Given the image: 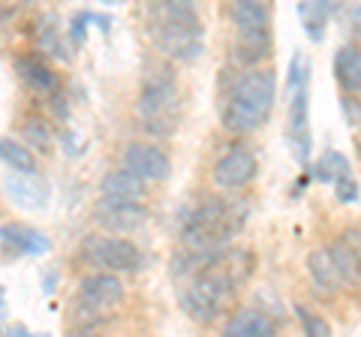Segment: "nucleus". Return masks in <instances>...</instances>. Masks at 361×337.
I'll use <instances>...</instances> for the list:
<instances>
[{
    "label": "nucleus",
    "instance_id": "obj_1",
    "mask_svg": "<svg viewBox=\"0 0 361 337\" xmlns=\"http://www.w3.org/2000/svg\"><path fill=\"white\" fill-rule=\"evenodd\" d=\"M244 274H235V262L229 253H190L178 265V298L190 319L211 322L235 295V286Z\"/></svg>",
    "mask_w": 361,
    "mask_h": 337
},
{
    "label": "nucleus",
    "instance_id": "obj_2",
    "mask_svg": "<svg viewBox=\"0 0 361 337\" xmlns=\"http://www.w3.org/2000/svg\"><path fill=\"white\" fill-rule=\"evenodd\" d=\"M148 27L154 46L172 61H196L205 49L196 0H148Z\"/></svg>",
    "mask_w": 361,
    "mask_h": 337
},
{
    "label": "nucleus",
    "instance_id": "obj_3",
    "mask_svg": "<svg viewBox=\"0 0 361 337\" xmlns=\"http://www.w3.org/2000/svg\"><path fill=\"white\" fill-rule=\"evenodd\" d=\"M277 99V78L271 70L250 66L235 78L229 103L223 109V127L232 133H253L265 127Z\"/></svg>",
    "mask_w": 361,
    "mask_h": 337
},
{
    "label": "nucleus",
    "instance_id": "obj_4",
    "mask_svg": "<svg viewBox=\"0 0 361 337\" xmlns=\"http://www.w3.org/2000/svg\"><path fill=\"white\" fill-rule=\"evenodd\" d=\"M241 223H244L241 208H235L223 199H205L184 217L180 238H184L190 253L223 250L232 241V235L241 229Z\"/></svg>",
    "mask_w": 361,
    "mask_h": 337
},
{
    "label": "nucleus",
    "instance_id": "obj_5",
    "mask_svg": "<svg viewBox=\"0 0 361 337\" xmlns=\"http://www.w3.org/2000/svg\"><path fill=\"white\" fill-rule=\"evenodd\" d=\"M139 118L142 127L157 139H166L178 130L180 103H178V82L172 73H154L139 94Z\"/></svg>",
    "mask_w": 361,
    "mask_h": 337
},
{
    "label": "nucleus",
    "instance_id": "obj_6",
    "mask_svg": "<svg viewBox=\"0 0 361 337\" xmlns=\"http://www.w3.org/2000/svg\"><path fill=\"white\" fill-rule=\"evenodd\" d=\"M82 256L85 262H90L94 268H103V271H133L142 262L139 247L127 238H118V235H90L82 244Z\"/></svg>",
    "mask_w": 361,
    "mask_h": 337
},
{
    "label": "nucleus",
    "instance_id": "obj_7",
    "mask_svg": "<svg viewBox=\"0 0 361 337\" xmlns=\"http://www.w3.org/2000/svg\"><path fill=\"white\" fill-rule=\"evenodd\" d=\"M292 91L289 99V145H292V154L301 166L310 163V94H307V78L298 82Z\"/></svg>",
    "mask_w": 361,
    "mask_h": 337
},
{
    "label": "nucleus",
    "instance_id": "obj_8",
    "mask_svg": "<svg viewBox=\"0 0 361 337\" xmlns=\"http://www.w3.org/2000/svg\"><path fill=\"white\" fill-rule=\"evenodd\" d=\"M123 168H130L145 181H166L172 175V160L160 145L151 142H133L123 151Z\"/></svg>",
    "mask_w": 361,
    "mask_h": 337
},
{
    "label": "nucleus",
    "instance_id": "obj_9",
    "mask_svg": "<svg viewBox=\"0 0 361 337\" xmlns=\"http://www.w3.org/2000/svg\"><path fill=\"white\" fill-rule=\"evenodd\" d=\"M78 298L85 301V307L97 310V313L115 310L121 301H123V283L118 280L115 271H97V274H87L82 283H78Z\"/></svg>",
    "mask_w": 361,
    "mask_h": 337
},
{
    "label": "nucleus",
    "instance_id": "obj_10",
    "mask_svg": "<svg viewBox=\"0 0 361 337\" xmlns=\"http://www.w3.org/2000/svg\"><path fill=\"white\" fill-rule=\"evenodd\" d=\"M4 187H6V196L25 211H42L51 199L49 181L39 178L37 172H13V168H9Z\"/></svg>",
    "mask_w": 361,
    "mask_h": 337
},
{
    "label": "nucleus",
    "instance_id": "obj_11",
    "mask_svg": "<svg viewBox=\"0 0 361 337\" xmlns=\"http://www.w3.org/2000/svg\"><path fill=\"white\" fill-rule=\"evenodd\" d=\"M316 181L331 184L334 193L341 202H355L358 199V181L353 178V168H349V160L341 151H329L319 157V163L313 166Z\"/></svg>",
    "mask_w": 361,
    "mask_h": 337
},
{
    "label": "nucleus",
    "instance_id": "obj_12",
    "mask_svg": "<svg viewBox=\"0 0 361 337\" xmlns=\"http://www.w3.org/2000/svg\"><path fill=\"white\" fill-rule=\"evenodd\" d=\"M256 178V157L247 148H232L214 166V184L220 190H241Z\"/></svg>",
    "mask_w": 361,
    "mask_h": 337
},
{
    "label": "nucleus",
    "instance_id": "obj_13",
    "mask_svg": "<svg viewBox=\"0 0 361 337\" xmlns=\"http://www.w3.org/2000/svg\"><path fill=\"white\" fill-rule=\"evenodd\" d=\"M94 211H97V220L111 232H135L148 220V211H145L142 202H123V199L103 196Z\"/></svg>",
    "mask_w": 361,
    "mask_h": 337
},
{
    "label": "nucleus",
    "instance_id": "obj_14",
    "mask_svg": "<svg viewBox=\"0 0 361 337\" xmlns=\"http://www.w3.org/2000/svg\"><path fill=\"white\" fill-rule=\"evenodd\" d=\"M0 244L18 256H45L51 250L49 238L39 229L25 226V223H6V226H0Z\"/></svg>",
    "mask_w": 361,
    "mask_h": 337
},
{
    "label": "nucleus",
    "instance_id": "obj_15",
    "mask_svg": "<svg viewBox=\"0 0 361 337\" xmlns=\"http://www.w3.org/2000/svg\"><path fill=\"white\" fill-rule=\"evenodd\" d=\"M341 6H343V0H301L298 18H301V27L307 30V37L319 42L325 37V27H329L331 16Z\"/></svg>",
    "mask_w": 361,
    "mask_h": 337
},
{
    "label": "nucleus",
    "instance_id": "obj_16",
    "mask_svg": "<svg viewBox=\"0 0 361 337\" xmlns=\"http://www.w3.org/2000/svg\"><path fill=\"white\" fill-rule=\"evenodd\" d=\"M307 271L313 277V283L319 286V292H325V295H334V292L343 286V277L337 271V262H334L329 247H316L307 256Z\"/></svg>",
    "mask_w": 361,
    "mask_h": 337
},
{
    "label": "nucleus",
    "instance_id": "obj_17",
    "mask_svg": "<svg viewBox=\"0 0 361 337\" xmlns=\"http://www.w3.org/2000/svg\"><path fill=\"white\" fill-rule=\"evenodd\" d=\"M106 199H123V202H142L145 199V178H139L130 168H115L99 184Z\"/></svg>",
    "mask_w": 361,
    "mask_h": 337
},
{
    "label": "nucleus",
    "instance_id": "obj_18",
    "mask_svg": "<svg viewBox=\"0 0 361 337\" xmlns=\"http://www.w3.org/2000/svg\"><path fill=\"white\" fill-rule=\"evenodd\" d=\"M271 54V30H238L235 58L244 66H259Z\"/></svg>",
    "mask_w": 361,
    "mask_h": 337
},
{
    "label": "nucleus",
    "instance_id": "obj_19",
    "mask_svg": "<svg viewBox=\"0 0 361 337\" xmlns=\"http://www.w3.org/2000/svg\"><path fill=\"white\" fill-rule=\"evenodd\" d=\"M226 334L229 337H271L274 334V322H271L262 310H238L226 322Z\"/></svg>",
    "mask_w": 361,
    "mask_h": 337
},
{
    "label": "nucleus",
    "instance_id": "obj_20",
    "mask_svg": "<svg viewBox=\"0 0 361 337\" xmlns=\"http://www.w3.org/2000/svg\"><path fill=\"white\" fill-rule=\"evenodd\" d=\"M232 21L238 30H271V9L265 0H232Z\"/></svg>",
    "mask_w": 361,
    "mask_h": 337
},
{
    "label": "nucleus",
    "instance_id": "obj_21",
    "mask_svg": "<svg viewBox=\"0 0 361 337\" xmlns=\"http://www.w3.org/2000/svg\"><path fill=\"white\" fill-rule=\"evenodd\" d=\"M334 75L346 94H361V49L346 46L334 58Z\"/></svg>",
    "mask_w": 361,
    "mask_h": 337
},
{
    "label": "nucleus",
    "instance_id": "obj_22",
    "mask_svg": "<svg viewBox=\"0 0 361 337\" xmlns=\"http://www.w3.org/2000/svg\"><path fill=\"white\" fill-rule=\"evenodd\" d=\"M18 73L25 75V82L33 87V91H39V94L58 91V75H54V70H49V66H45L39 58H33V54H21Z\"/></svg>",
    "mask_w": 361,
    "mask_h": 337
},
{
    "label": "nucleus",
    "instance_id": "obj_23",
    "mask_svg": "<svg viewBox=\"0 0 361 337\" xmlns=\"http://www.w3.org/2000/svg\"><path fill=\"white\" fill-rule=\"evenodd\" d=\"M0 163L13 172H37V154L16 139H0Z\"/></svg>",
    "mask_w": 361,
    "mask_h": 337
},
{
    "label": "nucleus",
    "instance_id": "obj_24",
    "mask_svg": "<svg viewBox=\"0 0 361 337\" xmlns=\"http://www.w3.org/2000/svg\"><path fill=\"white\" fill-rule=\"evenodd\" d=\"M329 250H331L334 262H337V271H341V277H343V286H346V283H361V277H358V259H355V247L349 244V241H334Z\"/></svg>",
    "mask_w": 361,
    "mask_h": 337
},
{
    "label": "nucleus",
    "instance_id": "obj_25",
    "mask_svg": "<svg viewBox=\"0 0 361 337\" xmlns=\"http://www.w3.org/2000/svg\"><path fill=\"white\" fill-rule=\"evenodd\" d=\"M37 42L51 54V58H61V61H66L70 58V51L63 49V37H61V27L54 25V18L51 16H45L42 21H39V27H37Z\"/></svg>",
    "mask_w": 361,
    "mask_h": 337
},
{
    "label": "nucleus",
    "instance_id": "obj_26",
    "mask_svg": "<svg viewBox=\"0 0 361 337\" xmlns=\"http://www.w3.org/2000/svg\"><path fill=\"white\" fill-rule=\"evenodd\" d=\"M295 317L301 322V329L307 337H329L331 329H329V322H325L322 317H316V313L310 307H304V305H295Z\"/></svg>",
    "mask_w": 361,
    "mask_h": 337
},
{
    "label": "nucleus",
    "instance_id": "obj_27",
    "mask_svg": "<svg viewBox=\"0 0 361 337\" xmlns=\"http://www.w3.org/2000/svg\"><path fill=\"white\" fill-rule=\"evenodd\" d=\"M87 21H90L87 13H78L70 21V42H73V46H82V42H85V37H87Z\"/></svg>",
    "mask_w": 361,
    "mask_h": 337
},
{
    "label": "nucleus",
    "instance_id": "obj_28",
    "mask_svg": "<svg viewBox=\"0 0 361 337\" xmlns=\"http://www.w3.org/2000/svg\"><path fill=\"white\" fill-rule=\"evenodd\" d=\"M341 106H343V115H346L349 127H358V123H361V103L355 99V94H343Z\"/></svg>",
    "mask_w": 361,
    "mask_h": 337
},
{
    "label": "nucleus",
    "instance_id": "obj_29",
    "mask_svg": "<svg viewBox=\"0 0 361 337\" xmlns=\"http://www.w3.org/2000/svg\"><path fill=\"white\" fill-rule=\"evenodd\" d=\"M25 133H27V139H39L42 148H49V145H51V136H49V130H45L42 121H30L25 127Z\"/></svg>",
    "mask_w": 361,
    "mask_h": 337
},
{
    "label": "nucleus",
    "instance_id": "obj_30",
    "mask_svg": "<svg viewBox=\"0 0 361 337\" xmlns=\"http://www.w3.org/2000/svg\"><path fill=\"white\" fill-rule=\"evenodd\" d=\"M353 247H355V259H358V277H361V232L355 235V244H353Z\"/></svg>",
    "mask_w": 361,
    "mask_h": 337
},
{
    "label": "nucleus",
    "instance_id": "obj_31",
    "mask_svg": "<svg viewBox=\"0 0 361 337\" xmlns=\"http://www.w3.org/2000/svg\"><path fill=\"white\" fill-rule=\"evenodd\" d=\"M4 305H6V298H4V289H0V310H4Z\"/></svg>",
    "mask_w": 361,
    "mask_h": 337
}]
</instances>
